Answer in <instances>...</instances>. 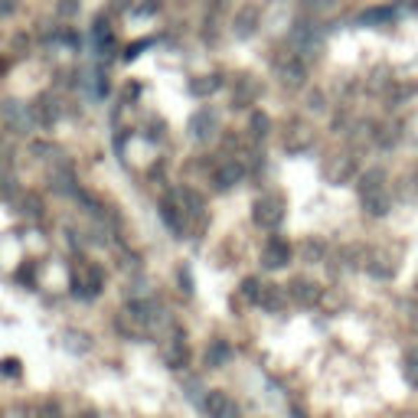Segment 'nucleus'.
<instances>
[{
    "instance_id": "f257e3e1",
    "label": "nucleus",
    "mask_w": 418,
    "mask_h": 418,
    "mask_svg": "<svg viewBox=\"0 0 418 418\" xmlns=\"http://www.w3.org/2000/svg\"><path fill=\"white\" fill-rule=\"evenodd\" d=\"M291 43L301 56H317L321 53V43H323V33L311 23H297V29L291 33Z\"/></svg>"
},
{
    "instance_id": "f03ea898",
    "label": "nucleus",
    "mask_w": 418,
    "mask_h": 418,
    "mask_svg": "<svg viewBox=\"0 0 418 418\" xmlns=\"http://www.w3.org/2000/svg\"><path fill=\"white\" fill-rule=\"evenodd\" d=\"M281 219H285V203H281V196H262V200L255 203V222L262 229H275Z\"/></svg>"
},
{
    "instance_id": "7ed1b4c3",
    "label": "nucleus",
    "mask_w": 418,
    "mask_h": 418,
    "mask_svg": "<svg viewBox=\"0 0 418 418\" xmlns=\"http://www.w3.org/2000/svg\"><path fill=\"white\" fill-rule=\"evenodd\" d=\"M203 412H206V418H238L236 402L229 399L222 389L206 392V399H203Z\"/></svg>"
},
{
    "instance_id": "20e7f679",
    "label": "nucleus",
    "mask_w": 418,
    "mask_h": 418,
    "mask_svg": "<svg viewBox=\"0 0 418 418\" xmlns=\"http://www.w3.org/2000/svg\"><path fill=\"white\" fill-rule=\"evenodd\" d=\"M291 262V245L285 238H268L265 242V252H262V265L265 268H285Z\"/></svg>"
},
{
    "instance_id": "39448f33",
    "label": "nucleus",
    "mask_w": 418,
    "mask_h": 418,
    "mask_svg": "<svg viewBox=\"0 0 418 418\" xmlns=\"http://www.w3.org/2000/svg\"><path fill=\"white\" fill-rule=\"evenodd\" d=\"M288 295H291V301L301 307H314L317 301H321V288L314 285V281H307V278H295L291 281V288H288Z\"/></svg>"
},
{
    "instance_id": "423d86ee",
    "label": "nucleus",
    "mask_w": 418,
    "mask_h": 418,
    "mask_svg": "<svg viewBox=\"0 0 418 418\" xmlns=\"http://www.w3.org/2000/svg\"><path fill=\"white\" fill-rule=\"evenodd\" d=\"M353 170H356V157H350V154H340V157H333L327 163V177L333 183H346L353 177Z\"/></svg>"
},
{
    "instance_id": "0eeeda50",
    "label": "nucleus",
    "mask_w": 418,
    "mask_h": 418,
    "mask_svg": "<svg viewBox=\"0 0 418 418\" xmlns=\"http://www.w3.org/2000/svg\"><path fill=\"white\" fill-rule=\"evenodd\" d=\"M360 203H363V209H366V216H386V213H389V196H386V190L360 193Z\"/></svg>"
},
{
    "instance_id": "6e6552de",
    "label": "nucleus",
    "mask_w": 418,
    "mask_h": 418,
    "mask_svg": "<svg viewBox=\"0 0 418 418\" xmlns=\"http://www.w3.org/2000/svg\"><path fill=\"white\" fill-rule=\"evenodd\" d=\"M190 131H193V137H209V134L216 131V114L209 112V108L196 112L193 114V121H190Z\"/></svg>"
},
{
    "instance_id": "1a4fd4ad",
    "label": "nucleus",
    "mask_w": 418,
    "mask_h": 418,
    "mask_svg": "<svg viewBox=\"0 0 418 418\" xmlns=\"http://www.w3.org/2000/svg\"><path fill=\"white\" fill-rule=\"evenodd\" d=\"M304 62L301 59H288L285 66H281V82H285L288 88H297V86H304Z\"/></svg>"
},
{
    "instance_id": "9d476101",
    "label": "nucleus",
    "mask_w": 418,
    "mask_h": 418,
    "mask_svg": "<svg viewBox=\"0 0 418 418\" xmlns=\"http://www.w3.org/2000/svg\"><path fill=\"white\" fill-rule=\"evenodd\" d=\"M356 190L360 193H370V190H386V170L382 167H370V170L360 177L356 183Z\"/></svg>"
},
{
    "instance_id": "9b49d317",
    "label": "nucleus",
    "mask_w": 418,
    "mask_h": 418,
    "mask_svg": "<svg viewBox=\"0 0 418 418\" xmlns=\"http://www.w3.org/2000/svg\"><path fill=\"white\" fill-rule=\"evenodd\" d=\"M242 180V167L238 163H226V167H219L216 170V187L219 190H229V187H236Z\"/></svg>"
},
{
    "instance_id": "f8f14e48",
    "label": "nucleus",
    "mask_w": 418,
    "mask_h": 418,
    "mask_svg": "<svg viewBox=\"0 0 418 418\" xmlns=\"http://www.w3.org/2000/svg\"><path fill=\"white\" fill-rule=\"evenodd\" d=\"M161 216H163V222L177 232V236H183V229H187V219H183V209H177L173 203H163L161 206Z\"/></svg>"
},
{
    "instance_id": "ddd939ff",
    "label": "nucleus",
    "mask_w": 418,
    "mask_h": 418,
    "mask_svg": "<svg viewBox=\"0 0 418 418\" xmlns=\"http://www.w3.org/2000/svg\"><path fill=\"white\" fill-rule=\"evenodd\" d=\"M402 376L409 382L412 389H418V350H405L402 356Z\"/></svg>"
},
{
    "instance_id": "4468645a",
    "label": "nucleus",
    "mask_w": 418,
    "mask_h": 418,
    "mask_svg": "<svg viewBox=\"0 0 418 418\" xmlns=\"http://www.w3.org/2000/svg\"><path fill=\"white\" fill-rule=\"evenodd\" d=\"M258 304L262 307H268V311H278V307L285 304V291L278 285H268V288H262V297H258Z\"/></svg>"
},
{
    "instance_id": "2eb2a0df",
    "label": "nucleus",
    "mask_w": 418,
    "mask_h": 418,
    "mask_svg": "<svg viewBox=\"0 0 418 418\" xmlns=\"http://www.w3.org/2000/svg\"><path fill=\"white\" fill-rule=\"evenodd\" d=\"M314 144V131L307 128V124H301V128H295V134H291V141H288V151H307Z\"/></svg>"
},
{
    "instance_id": "dca6fc26",
    "label": "nucleus",
    "mask_w": 418,
    "mask_h": 418,
    "mask_svg": "<svg viewBox=\"0 0 418 418\" xmlns=\"http://www.w3.org/2000/svg\"><path fill=\"white\" fill-rule=\"evenodd\" d=\"M366 268H370V275H372V278H382V281L396 275V265H389V262H386L382 255H372V258H370V265H366Z\"/></svg>"
},
{
    "instance_id": "f3484780",
    "label": "nucleus",
    "mask_w": 418,
    "mask_h": 418,
    "mask_svg": "<svg viewBox=\"0 0 418 418\" xmlns=\"http://www.w3.org/2000/svg\"><path fill=\"white\" fill-rule=\"evenodd\" d=\"M255 20H258V13L252 7L242 10V13H238V20H236V33H238V36H248V33L255 29Z\"/></svg>"
},
{
    "instance_id": "a211bd4d",
    "label": "nucleus",
    "mask_w": 418,
    "mask_h": 418,
    "mask_svg": "<svg viewBox=\"0 0 418 418\" xmlns=\"http://www.w3.org/2000/svg\"><path fill=\"white\" fill-rule=\"evenodd\" d=\"M396 17V10L392 7H376V10H366V13H363L360 17V23H366V27H370V23H389V20Z\"/></svg>"
},
{
    "instance_id": "6ab92c4d",
    "label": "nucleus",
    "mask_w": 418,
    "mask_h": 418,
    "mask_svg": "<svg viewBox=\"0 0 418 418\" xmlns=\"http://www.w3.org/2000/svg\"><path fill=\"white\" fill-rule=\"evenodd\" d=\"M187 360H190V353H187L183 340H177V346H173V350L167 353V363H170L173 370H180V366H187Z\"/></svg>"
},
{
    "instance_id": "aec40b11",
    "label": "nucleus",
    "mask_w": 418,
    "mask_h": 418,
    "mask_svg": "<svg viewBox=\"0 0 418 418\" xmlns=\"http://www.w3.org/2000/svg\"><path fill=\"white\" fill-rule=\"evenodd\" d=\"M262 288L265 285H258L255 278H245V281H242V295H245L248 301H258V297H262Z\"/></svg>"
},
{
    "instance_id": "412c9836",
    "label": "nucleus",
    "mask_w": 418,
    "mask_h": 418,
    "mask_svg": "<svg viewBox=\"0 0 418 418\" xmlns=\"http://www.w3.org/2000/svg\"><path fill=\"white\" fill-rule=\"evenodd\" d=\"M252 134H255V137H265L268 134V118L265 114H252Z\"/></svg>"
},
{
    "instance_id": "4be33fe9",
    "label": "nucleus",
    "mask_w": 418,
    "mask_h": 418,
    "mask_svg": "<svg viewBox=\"0 0 418 418\" xmlns=\"http://www.w3.org/2000/svg\"><path fill=\"white\" fill-rule=\"evenodd\" d=\"M304 258H307V262H321V258H323V245H321V242H314V238H311V242L304 245Z\"/></svg>"
},
{
    "instance_id": "5701e85b",
    "label": "nucleus",
    "mask_w": 418,
    "mask_h": 418,
    "mask_svg": "<svg viewBox=\"0 0 418 418\" xmlns=\"http://www.w3.org/2000/svg\"><path fill=\"white\" fill-rule=\"evenodd\" d=\"M219 86V82H216V76H213V79H209V82H193V86H190V92H193V95H206V92H213V88H216Z\"/></svg>"
},
{
    "instance_id": "b1692460",
    "label": "nucleus",
    "mask_w": 418,
    "mask_h": 418,
    "mask_svg": "<svg viewBox=\"0 0 418 418\" xmlns=\"http://www.w3.org/2000/svg\"><path fill=\"white\" fill-rule=\"evenodd\" d=\"M226 356H229V346H226V343H216V346H213V353H206L209 363H219V360H226Z\"/></svg>"
},
{
    "instance_id": "393cba45",
    "label": "nucleus",
    "mask_w": 418,
    "mask_h": 418,
    "mask_svg": "<svg viewBox=\"0 0 418 418\" xmlns=\"http://www.w3.org/2000/svg\"><path fill=\"white\" fill-rule=\"evenodd\" d=\"M412 92H415V86H399V88H396V95H392V104H399L402 98H409Z\"/></svg>"
},
{
    "instance_id": "a878e982",
    "label": "nucleus",
    "mask_w": 418,
    "mask_h": 418,
    "mask_svg": "<svg viewBox=\"0 0 418 418\" xmlns=\"http://www.w3.org/2000/svg\"><path fill=\"white\" fill-rule=\"evenodd\" d=\"M0 370L7 372V376H17V372H20V363H17V360H4V366H0Z\"/></svg>"
},
{
    "instance_id": "bb28decb",
    "label": "nucleus",
    "mask_w": 418,
    "mask_h": 418,
    "mask_svg": "<svg viewBox=\"0 0 418 418\" xmlns=\"http://www.w3.org/2000/svg\"><path fill=\"white\" fill-rule=\"evenodd\" d=\"M405 311H409V314H405V317H409V323L418 330V304H405Z\"/></svg>"
},
{
    "instance_id": "cd10ccee",
    "label": "nucleus",
    "mask_w": 418,
    "mask_h": 418,
    "mask_svg": "<svg viewBox=\"0 0 418 418\" xmlns=\"http://www.w3.org/2000/svg\"><path fill=\"white\" fill-rule=\"evenodd\" d=\"M39 418H59V409L56 405H43V409H39Z\"/></svg>"
},
{
    "instance_id": "c85d7f7f",
    "label": "nucleus",
    "mask_w": 418,
    "mask_h": 418,
    "mask_svg": "<svg viewBox=\"0 0 418 418\" xmlns=\"http://www.w3.org/2000/svg\"><path fill=\"white\" fill-rule=\"evenodd\" d=\"M13 7H17L13 0H0V17H7V13H13Z\"/></svg>"
},
{
    "instance_id": "c756f323",
    "label": "nucleus",
    "mask_w": 418,
    "mask_h": 418,
    "mask_svg": "<svg viewBox=\"0 0 418 418\" xmlns=\"http://www.w3.org/2000/svg\"><path fill=\"white\" fill-rule=\"evenodd\" d=\"M82 418H98V415H95V412H86V415H82Z\"/></svg>"
},
{
    "instance_id": "7c9ffc66",
    "label": "nucleus",
    "mask_w": 418,
    "mask_h": 418,
    "mask_svg": "<svg viewBox=\"0 0 418 418\" xmlns=\"http://www.w3.org/2000/svg\"><path fill=\"white\" fill-rule=\"evenodd\" d=\"M415 177H418V167H415Z\"/></svg>"
},
{
    "instance_id": "2f4dec72",
    "label": "nucleus",
    "mask_w": 418,
    "mask_h": 418,
    "mask_svg": "<svg viewBox=\"0 0 418 418\" xmlns=\"http://www.w3.org/2000/svg\"><path fill=\"white\" fill-rule=\"evenodd\" d=\"M415 288H418V285H415Z\"/></svg>"
}]
</instances>
